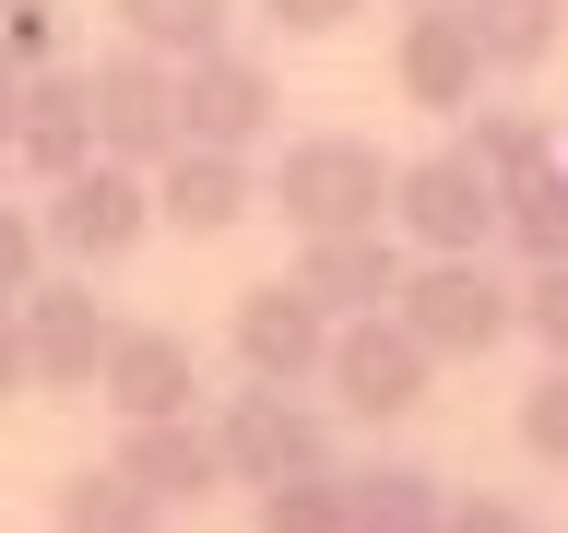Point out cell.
Listing matches in <instances>:
<instances>
[{"mask_svg": "<svg viewBox=\"0 0 568 533\" xmlns=\"http://www.w3.org/2000/svg\"><path fill=\"white\" fill-rule=\"evenodd\" d=\"M48 261H60V249H48V213H36V202H0V296H24Z\"/></svg>", "mask_w": 568, "mask_h": 533, "instance_id": "cell-25", "label": "cell"}, {"mask_svg": "<svg viewBox=\"0 0 568 533\" xmlns=\"http://www.w3.org/2000/svg\"><path fill=\"white\" fill-rule=\"evenodd\" d=\"M83 83H95V154H119V167H166L178 154V60L119 36Z\"/></svg>", "mask_w": 568, "mask_h": 533, "instance_id": "cell-8", "label": "cell"}, {"mask_svg": "<svg viewBox=\"0 0 568 533\" xmlns=\"http://www.w3.org/2000/svg\"><path fill=\"white\" fill-rule=\"evenodd\" d=\"M474 12V48H486V71H545L568 36V0H462Z\"/></svg>", "mask_w": 568, "mask_h": 533, "instance_id": "cell-21", "label": "cell"}, {"mask_svg": "<svg viewBox=\"0 0 568 533\" xmlns=\"http://www.w3.org/2000/svg\"><path fill=\"white\" fill-rule=\"evenodd\" d=\"M390 154L367 131H296L261 167V202L296 225V238H344V225H390Z\"/></svg>", "mask_w": 568, "mask_h": 533, "instance_id": "cell-2", "label": "cell"}, {"mask_svg": "<svg viewBox=\"0 0 568 533\" xmlns=\"http://www.w3.org/2000/svg\"><path fill=\"white\" fill-rule=\"evenodd\" d=\"M213 451H225V486H284V474L332 462V415L308 391H284V380H248V391H225Z\"/></svg>", "mask_w": 568, "mask_h": 533, "instance_id": "cell-5", "label": "cell"}, {"mask_svg": "<svg viewBox=\"0 0 568 533\" xmlns=\"http://www.w3.org/2000/svg\"><path fill=\"white\" fill-rule=\"evenodd\" d=\"M296 284H308L332 320H367L403 296V238H379V225H344V238H296Z\"/></svg>", "mask_w": 568, "mask_h": 533, "instance_id": "cell-16", "label": "cell"}, {"mask_svg": "<svg viewBox=\"0 0 568 533\" xmlns=\"http://www.w3.org/2000/svg\"><path fill=\"white\" fill-rule=\"evenodd\" d=\"M248 522L261 533H344V462H308L284 486H248Z\"/></svg>", "mask_w": 568, "mask_h": 533, "instance_id": "cell-23", "label": "cell"}, {"mask_svg": "<svg viewBox=\"0 0 568 533\" xmlns=\"http://www.w3.org/2000/svg\"><path fill=\"white\" fill-rule=\"evenodd\" d=\"M403 12H415V0H403Z\"/></svg>", "mask_w": 568, "mask_h": 533, "instance_id": "cell-32", "label": "cell"}, {"mask_svg": "<svg viewBox=\"0 0 568 533\" xmlns=\"http://www.w3.org/2000/svg\"><path fill=\"white\" fill-rule=\"evenodd\" d=\"M225 344H237L248 380H284V391H308L320 368H332V309H320L296 273L273 284H237V309H225Z\"/></svg>", "mask_w": 568, "mask_h": 533, "instance_id": "cell-7", "label": "cell"}, {"mask_svg": "<svg viewBox=\"0 0 568 533\" xmlns=\"http://www.w3.org/2000/svg\"><path fill=\"white\" fill-rule=\"evenodd\" d=\"M521 332H532L545 355H568V249L521 273Z\"/></svg>", "mask_w": 568, "mask_h": 533, "instance_id": "cell-26", "label": "cell"}, {"mask_svg": "<svg viewBox=\"0 0 568 533\" xmlns=\"http://www.w3.org/2000/svg\"><path fill=\"white\" fill-rule=\"evenodd\" d=\"M462 142H474V167L509 190V178H532V167H557V131L532 119V107H462Z\"/></svg>", "mask_w": 568, "mask_h": 533, "instance_id": "cell-22", "label": "cell"}, {"mask_svg": "<svg viewBox=\"0 0 568 533\" xmlns=\"http://www.w3.org/2000/svg\"><path fill=\"white\" fill-rule=\"evenodd\" d=\"M273 131H284V83H273V60H248V48H213V60L178 71V142L261 154Z\"/></svg>", "mask_w": 568, "mask_h": 533, "instance_id": "cell-10", "label": "cell"}, {"mask_svg": "<svg viewBox=\"0 0 568 533\" xmlns=\"http://www.w3.org/2000/svg\"><path fill=\"white\" fill-rule=\"evenodd\" d=\"M119 474H131L142 497H166V510H202L213 486H225V451H213L202 415H154V426H119Z\"/></svg>", "mask_w": 568, "mask_h": 533, "instance_id": "cell-15", "label": "cell"}, {"mask_svg": "<svg viewBox=\"0 0 568 533\" xmlns=\"http://www.w3.org/2000/svg\"><path fill=\"white\" fill-rule=\"evenodd\" d=\"M106 332H119V320L95 309V284H83V273H36V284H24V355H36V391H95Z\"/></svg>", "mask_w": 568, "mask_h": 533, "instance_id": "cell-12", "label": "cell"}, {"mask_svg": "<svg viewBox=\"0 0 568 533\" xmlns=\"http://www.w3.org/2000/svg\"><path fill=\"white\" fill-rule=\"evenodd\" d=\"M248 213H261V167L225 142H178L154 167V225H178V238H237Z\"/></svg>", "mask_w": 568, "mask_h": 533, "instance_id": "cell-13", "label": "cell"}, {"mask_svg": "<svg viewBox=\"0 0 568 533\" xmlns=\"http://www.w3.org/2000/svg\"><path fill=\"white\" fill-rule=\"evenodd\" d=\"M12 119H24V71L0 60V154H12Z\"/></svg>", "mask_w": 568, "mask_h": 533, "instance_id": "cell-31", "label": "cell"}, {"mask_svg": "<svg viewBox=\"0 0 568 533\" xmlns=\"http://www.w3.org/2000/svg\"><path fill=\"white\" fill-rule=\"evenodd\" d=\"M390 95L426 107V119H462V107L486 95V48H474V12L462 0H415L390 24Z\"/></svg>", "mask_w": 568, "mask_h": 533, "instance_id": "cell-9", "label": "cell"}, {"mask_svg": "<svg viewBox=\"0 0 568 533\" xmlns=\"http://www.w3.org/2000/svg\"><path fill=\"white\" fill-rule=\"evenodd\" d=\"M497 249H509L521 273L568 249V154H557V167H532V178H509V190H497Z\"/></svg>", "mask_w": 568, "mask_h": 533, "instance_id": "cell-20", "label": "cell"}, {"mask_svg": "<svg viewBox=\"0 0 568 533\" xmlns=\"http://www.w3.org/2000/svg\"><path fill=\"white\" fill-rule=\"evenodd\" d=\"M450 522V486L415 474V462H367L344 474V533H438Z\"/></svg>", "mask_w": 568, "mask_h": 533, "instance_id": "cell-17", "label": "cell"}, {"mask_svg": "<svg viewBox=\"0 0 568 533\" xmlns=\"http://www.w3.org/2000/svg\"><path fill=\"white\" fill-rule=\"evenodd\" d=\"M48 249H60L71 273H106V261H131L154 238V167H119V154H83V167L48 190Z\"/></svg>", "mask_w": 568, "mask_h": 533, "instance_id": "cell-4", "label": "cell"}, {"mask_svg": "<svg viewBox=\"0 0 568 533\" xmlns=\"http://www.w3.org/2000/svg\"><path fill=\"white\" fill-rule=\"evenodd\" d=\"M438 533H545V522H532L521 497H486V486H474V497H450V522H438Z\"/></svg>", "mask_w": 568, "mask_h": 533, "instance_id": "cell-29", "label": "cell"}, {"mask_svg": "<svg viewBox=\"0 0 568 533\" xmlns=\"http://www.w3.org/2000/svg\"><path fill=\"white\" fill-rule=\"evenodd\" d=\"M119 12V36L131 48H154V60H213V48H237V0H106Z\"/></svg>", "mask_w": 568, "mask_h": 533, "instance_id": "cell-18", "label": "cell"}, {"mask_svg": "<svg viewBox=\"0 0 568 533\" xmlns=\"http://www.w3.org/2000/svg\"><path fill=\"white\" fill-rule=\"evenodd\" d=\"M48 522H60V533H166L178 510H166V497H142L119 462H83V474H60Z\"/></svg>", "mask_w": 568, "mask_h": 533, "instance_id": "cell-19", "label": "cell"}, {"mask_svg": "<svg viewBox=\"0 0 568 533\" xmlns=\"http://www.w3.org/2000/svg\"><path fill=\"white\" fill-rule=\"evenodd\" d=\"M390 309L415 320V344L438 368H474V355H497L521 332V261L509 249H415Z\"/></svg>", "mask_w": 568, "mask_h": 533, "instance_id": "cell-1", "label": "cell"}, {"mask_svg": "<svg viewBox=\"0 0 568 533\" xmlns=\"http://www.w3.org/2000/svg\"><path fill=\"white\" fill-rule=\"evenodd\" d=\"M36 391V355H24V296H0V403Z\"/></svg>", "mask_w": 568, "mask_h": 533, "instance_id": "cell-30", "label": "cell"}, {"mask_svg": "<svg viewBox=\"0 0 568 533\" xmlns=\"http://www.w3.org/2000/svg\"><path fill=\"white\" fill-rule=\"evenodd\" d=\"M0 60H12V71H48V60H60V24H48V0H0Z\"/></svg>", "mask_w": 568, "mask_h": 533, "instance_id": "cell-27", "label": "cell"}, {"mask_svg": "<svg viewBox=\"0 0 568 533\" xmlns=\"http://www.w3.org/2000/svg\"><path fill=\"white\" fill-rule=\"evenodd\" d=\"M190 391H202V355H190V332H166V320H119V332H106L95 403H106V415H119V426L190 415Z\"/></svg>", "mask_w": 568, "mask_h": 533, "instance_id": "cell-11", "label": "cell"}, {"mask_svg": "<svg viewBox=\"0 0 568 533\" xmlns=\"http://www.w3.org/2000/svg\"><path fill=\"white\" fill-rule=\"evenodd\" d=\"M521 451L568 474V355H545V368H532V391H521Z\"/></svg>", "mask_w": 568, "mask_h": 533, "instance_id": "cell-24", "label": "cell"}, {"mask_svg": "<svg viewBox=\"0 0 568 533\" xmlns=\"http://www.w3.org/2000/svg\"><path fill=\"white\" fill-rule=\"evenodd\" d=\"M367 0H261V24L273 36H296V48H320V36H344Z\"/></svg>", "mask_w": 568, "mask_h": 533, "instance_id": "cell-28", "label": "cell"}, {"mask_svg": "<svg viewBox=\"0 0 568 533\" xmlns=\"http://www.w3.org/2000/svg\"><path fill=\"white\" fill-rule=\"evenodd\" d=\"M95 154V83L71 60H48V71H24V119H12V167L36 178V190H60L71 167Z\"/></svg>", "mask_w": 568, "mask_h": 533, "instance_id": "cell-14", "label": "cell"}, {"mask_svg": "<svg viewBox=\"0 0 568 533\" xmlns=\"http://www.w3.org/2000/svg\"><path fill=\"white\" fill-rule=\"evenodd\" d=\"M320 391H332V415H355V426H403L426 391H438V355L415 344L403 309H367V320H332V368H320Z\"/></svg>", "mask_w": 568, "mask_h": 533, "instance_id": "cell-3", "label": "cell"}, {"mask_svg": "<svg viewBox=\"0 0 568 533\" xmlns=\"http://www.w3.org/2000/svg\"><path fill=\"white\" fill-rule=\"evenodd\" d=\"M390 225L403 249H497V178L474 167V142H426L415 167L390 178Z\"/></svg>", "mask_w": 568, "mask_h": 533, "instance_id": "cell-6", "label": "cell"}]
</instances>
